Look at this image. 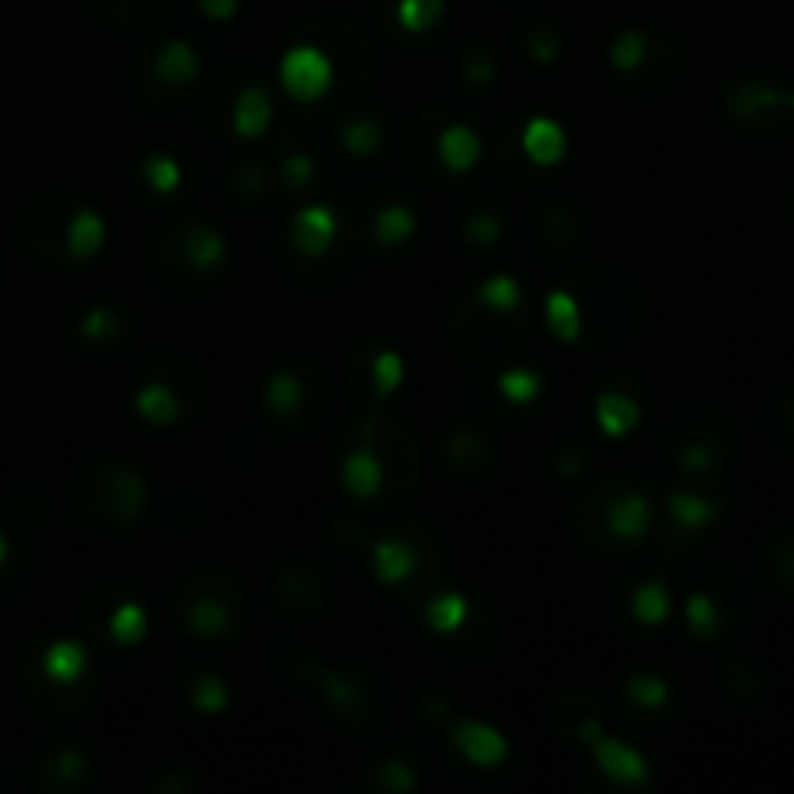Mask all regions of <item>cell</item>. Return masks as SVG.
I'll return each instance as SVG.
<instances>
[{"label": "cell", "mask_w": 794, "mask_h": 794, "mask_svg": "<svg viewBox=\"0 0 794 794\" xmlns=\"http://www.w3.org/2000/svg\"><path fill=\"white\" fill-rule=\"evenodd\" d=\"M581 311V337L589 345H620L639 322V295L612 267H586L574 275Z\"/></svg>", "instance_id": "cell-1"}, {"label": "cell", "mask_w": 794, "mask_h": 794, "mask_svg": "<svg viewBox=\"0 0 794 794\" xmlns=\"http://www.w3.org/2000/svg\"><path fill=\"white\" fill-rule=\"evenodd\" d=\"M350 445H369L372 453L384 465V484L395 492V500H408L415 492L419 481V445L415 434L400 423V419H388L380 411H369L361 423H353L350 431L342 434V450Z\"/></svg>", "instance_id": "cell-2"}, {"label": "cell", "mask_w": 794, "mask_h": 794, "mask_svg": "<svg viewBox=\"0 0 794 794\" xmlns=\"http://www.w3.org/2000/svg\"><path fill=\"white\" fill-rule=\"evenodd\" d=\"M453 342H458L461 353L481 364L512 361L523 342V322L516 326L508 311H492L477 295H469L453 314Z\"/></svg>", "instance_id": "cell-3"}, {"label": "cell", "mask_w": 794, "mask_h": 794, "mask_svg": "<svg viewBox=\"0 0 794 794\" xmlns=\"http://www.w3.org/2000/svg\"><path fill=\"white\" fill-rule=\"evenodd\" d=\"M298 678L318 686V694L326 698V706L337 713L350 728H369L372 713H376V702H372V690L361 683L350 670H330V667H314V663H298Z\"/></svg>", "instance_id": "cell-4"}, {"label": "cell", "mask_w": 794, "mask_h": 794, "mask_svg": "<svg viewBox=\"0 0 794 794\" xmlns=\"http://www.w3.org/2000/svg\"><path fill=\"white\" fill-rule=\"evenodd\" d=\"M75 214L67 198H39L23 209L20 217V245L28 248L31 256L47 264L62 261V248H67V222Z\"/></svg>", "instance_id": "cell-5"}, {"label": "cell", "mask_w": 794, "mask_h": 794, "mask_svg": "<svg viewBox=\"0 0 794 794\" xmlns=\"http://www.w3.org/2000/svg\"><path fill=\"white\" fill-rule=\"evenodd\" d=\"M89 512H105L120 523H133L140 520L144 504H148V484L136 469L128 465H105L97 469V477L89 481Z\"/></svg>", "instance_id": "cell-6"}, {"label": "cell", "mask_w": 794, "mask_h": 794, "mask_svg": "<svg viewBox=\"0 0 794 794\" xmlns=\"http://www.w3.org/2000/svg\"><path fill=\"white\" fill-rule=\"evenodd\" d=\"M280 78L291 97H298V101H314V97H322L330 89L334 62H330L318 47H295V51H287V59H283Z\"/></svg>", "instance_id": "cell-7"}, {"label": "cell", "mask_w": 794, "mask_h": 794, "mask_svg": "<svg viewBox=\"0 0 794 794\" xmlns=\"http://www.w3.org/2000/svg\"><path fill=\"white\" fill-rule=\"evenodd\" d=\"M164 248H171L175 261H183V267H190L194 275H209L225 261V237L209 225H183L164 241Z\"/></svg>", "instance_id": "cell-8"}, {"label": "cell", "mask_w": 794, "mask_h": 794, "mask_svg": "<svg viewBox=\"0 0 794 794\" xmlns=\"http://www.w3.org/2000/svg\"><path fill=\"white\" fill-rule=\"evenodd\" d=\"M647 523H651V500H647L644 492L617 484V492H612L609 504H605V528H609L612 539L636 542L639 535L647 531Z\"/></svg>", "instance_id": "cell-9"}, {"label": "cell", "mask_w": 794, "mask_h": 794, "mask_svg": "<svg viewBox=\"0 0 794 794\" xmlns=\"http://www.w3.org/2000/svg\"><path fill=\"white\" fill-rule=\"evenodd\" d=\"M453 748L477 767H497L508 756V741L492 725H481V721H458L453 725Z\"/></svg>", "instance_id": "cell-10"}, {"label": "cell", "mask_w": 794, "mask_h": 794, "mask_svg": "<svg viewBox=\"0 0 794 794\" xmlns=\"http://www.w3.org/2000/svg\"><path fill=\"white\" fill-rule=\"evenodd\" d=\"M594 756H597V764H601V772L609 775L612 783H620V787H644L647 783V759L639 756L636 748H628L624 741L597 736Z\"/></svg>", "instance_id": "cell-11"}, {"label": "cell", "mask_w": 794, "mask_h": 794, "mask_svg": "<svg viewBox=\"0 0 794 794\" xmlns=\"http://www.w3.org/2000/svg\"><path fill=\"white\" fill-rule=\"evenodd\" d=\"M275 597L287 612H318L326 605V581L314 570L291 566L275 578Z\"/></svg>", "instance_id": "cell-12"}, {"label": "cell", "mask_w": 794, "mask_h": 794, "mask_svg": "<svg viewBox=\"0 0 794 794\" xmlns=\"http://www.w3.org/2000/svg\"><path fill=\"white\" fill-rule=\"evenodd\" d=\"M75 686L78 683H55V678H47L43 667L23 670V690L31 694V702H36L39 709L51 713V717H70V713L86 706V694H78Z\"/></svg>", "instance_id": "cell-13"}, {"label": "cell", "mask_w": 794, "mask_h": 794, "mask_svg": "<svg viewBox=\"0 0 794 794\" xmlns=\"http://www.w3.org/2000/svg\"><path fill=\"white\" fill-rule=\"evenodd\" d=\"M342 484L356 500L376 497V492L384 489V465H380V458L369 445H350V450H342Z\"/></svg>", "instance_id": "cell-14"}, {"label": "cell", "mask_w": 794, "mask_h": 794, "mask_svg": "<svg viewBox=\"0 0 794 794\" xmlns=\"http://www.w3.org/2000/svg\"><path fill=\"white\" fill-rule=\"evenodd\" d=\"M334 233H337V217L330 214L326 206H311L295 217L291 225V241H295L298 253L306 256H322L330 245H334Z\"/></svg>", "instance_id": "cell-15"}, {"label": "cell", "mask_w": 794, "mask_h": 794, "mask_svg": "<svg viewBox=\"0 0 794 794\" xmlns=\"http://www.w3.org/2000/svg\"><path fill=\"white\" fill-rule=\"evenodd\" d=\"M419 566V555L408 539H380L372 542V570L384 586H400L415 574Z\"/></svg>", "instance_id": "cell-16"}, {"label": "cell", "mask_w": 794, "mask_h": 794, "mask_svg": "<svg viewBox=\"0 0 794 794\" xmlns=\"http://www.w3.org/2000/svg\"><path fill=\"white\" fill-rule=\"evenodd\" d=\"M303 403H306V384L295 369H280L264 384V408L272 411L280 423H291V419L303 411Z\"/></svg>", "instance_id": "cell-17"}, {"label": "cell", "mask_w": 794, "mask_h": 794, "mask_svg": "<svg viewBox=\"0 0 794 794\" xmlns=\"http://www.w3.org/2000/svg\"><path fill=\"white\" fill-rule=\"evenodd\" d=\"M775 109H794V97L780 94V89H772V86H759V82L733 89V97H728V112H733L736 120H759Z\"/></svg>", "instance_id": "cell-18"}, {"label": "cell", "mask_w": 794, "mask_h": 794, "mask_svg": "<svg viewBox=\"0 0 794 794\" xmlns=\"http://www.w3.org/2000/svg\"><path fill=\"white\" fill-rule=\"evenodd\" d=\"M445 461H450V469H458V473H484V469L492 465V445L477 431H469V427H458V431L445 439Z\"/></svg>", "instance_id": "cell-19"}, {"label": "cell", "mask_w": 794, "mask_h": 794, "mask_svg": "<svg viewBox=\"0 0 794 794\" xmlns=\"http://www.w3.org/2000/svg\"><path fill=\"white\" fill-rule=\"evenodd\" d=\"M439 156H442V164L450 167V171H473L477 167V159H481V136L473 133V128H465V125H450L445 133L439 136Z\"/></svg>", "instance_id": "cell-20"}, {"label": "cell", "mask_w": 794, "mask_h": 794, "mask_svg": "<svg viewBox=\"0 0 794 794\" xmlns=\"http://www.w3.org/2000/svg\"><path fill=\"white\" fill-rule=\"evenodd\" d=\"M523 151H528V159H531V164H539V167L558 164V159H562V151H566L562 128H558L550 117H535L531 125L523 128Z\"/></svg>", "instance_id": "cell-21"}, {"label": "cell", "mask_w": 794, "mask_h": 794, "mask_svg": "<svg viewBox=\"0 0 794 794\" xmlns=\"http://www.w3.org/2000/svg\"><path fill=\"white\" fill-rule=\"evenodd\" d=\"M105 245V222L97 209H75L67 222V256L70 261H86Z\"/></svg>", "instance_id": "cell-22"}, {"label": "cell", "mask_w": 794, "mask_h": 794, "mask_svg": "<svg viewBox=\"0 0 794 794\" xmlns=\"http://www.w3.org/2000/svg\"><path fill=\"white\" fill-rule=\"evenodd\" d=\"M267 125H272V101H267L261 86H248L237 97V105H233V128L241 136H248V140H256V136H264Z\"/></svg>", "instance_id": "cell-23"}, {"label": "cell", "mask_w": 794, "mask_h": 794, "mask_svg": "<svg viewBox=\"0 0 794 794\" xmlns=\"http://www.w3.org/2000/svg\"><path fill=\"white\" fill-rule=\"evenodd\" d=\"M151 70H156V78L164 86H190L194 78H198L202 62H198V55H194L186 43H167L164 51L156 55Z\"/></svg>", "instance_id": "cell-24"}, {"label": "cell", "mask_w": 794, "mask_h": 794, "mask_svg": "<svg viewBox=\"0 0 794 794\" xmlns=\"http://www.w3.org/2000/svg\"><path fill=\"white\" fill-rule=\"evenodd\" d=\"M617 484L620 481H601V484H594L586 497H581V508H578L581 531H586V539L594 542V547H605V542H609V528H605V504H609V497L617 492Z\"/></svg>", "instance_id": "cell-25"}, {"label": "cell", "mask_w": 794, "mask_h": 794, "mask_svg": "<svg viewBox=\"0 0 794 794\" xmlns=\"http://www.w3.org/2000/svg\"><path fill=\"white\" fill-rule=\"evenodd\" d=\"M183 408L186 403L178 400L175 388H167V384H144L140 395H136V411L156 427H171L175 419L183 415Z\"/></svg>", "instance_id": "cell-26"}, {"label": "cell", "mask_w": 794, "mask_h": 794, "mask_svg": "<svg viewBox=\"0 0 794 794\" xmlns=\"http://www.w3.org/2000/svg\"><path fill=\"white\" fill-rule=\"evenodd\" d=\"M597 423H601L605 434L620 439V434L636 431V423H639V403L631 400V395L605 392L601 400H597Z\"/></svg>", "instance_id": "cell-27"}, {"label": "cell", "mask_w": 794, "mask_h": 794, "mask_svg": "<svg viewBox=\"0 0 794 794\" xmlns=\"http://www.w3.org/2000/svg\"><path fill=\"white\" fill-rule=\"evenodd\" d=\"M86 663H89V655H86V647L82 644H55V647H47V655H43V675L47 678H55V683H78V678L86 675Z\"/></svg>", "instance_id": "cell-28"}, {"label": "cell", "mask_w": 794, "mask_h": 794, "mask_svg": "<svg viewBox=\"0 0 794 794\" xmlns=\"http://www.w3.org/2000/svg\"><path fill=\"white\" fill-rule=\"evenodd\" d=\"M535 237H539L542 245L550 248V253H562V248H570L574 237H578V217H574V209H570V206H550V209H542Z\"/></svg>", "instance_id": "cell-29"}, {"label": "cell", "mask_w": 794, "mask_h": 794, "mask_svg": "<svg viewBox=\"0 0 794 794\" xmlns=\"http://www.w3.org/2000/svg\"><path fill=\"white\" fill-rule=\"evenodd\" d=\"M86 775V756L78 748H62L55 752L51 759H43V767H39V787H78Z\"/></svg>", "instance_id": "cell-30"}, {"label": "cell", "mask_w": 794, "mask_h": 794, "mask_svg": "<svg viewBox=\"0 0 794 794\" xmlns=\"http://www.w3.org/2000/svg\"><path fill=\"white\" fill-rule=\"evenodd\" d=\"M547 322L562 342H578L581 337V311L574 291H550L547 298Z\"/></svg>", "instance_id": "cell-31"}, {"label": "cell", "mask_w": 794, "mask_h": 794, "mask_svg": "<svg viewBox=\"0 0 794 794\" xmlns=\"http://www.w3.org/2000/svg\"><path fill=\"white\" fill-rule=\"evenodd\" d=\"M670 520L686 531L709 528V523L717 520V504H709L706 497H694V492H675V497H670Z\"/></svg>", "instance_id": "cell-32"}, {"label": "cell", "mask_w": 794, "mask_h": 794, "mask_svg": "<svg viewBox=\"0 0 794 794\" xmlns=\"http://www.w3.org/2000/svg\"><path fill=\"white\" fill-rule=\"evenodd\" d=\"M415 233V214H411L408 206H384L376 214V222H372V237L380 241V245H403V241Z\"/></svg>", "instance_id": "cell-33"}, {"label": "cell", "mask_w": 794, "mask_h": 794, "mask_svg": "<svg viewBox=\"0 0 794 794\" xmlns=\"http://www.w3.org/2000/svg\"><path fill=\"white\" fill-rule=\"evenodd\" d=\"M465 617H469V605H465V597L461 594H439L423 612V620L431 624L434 631H442V636L458 631L461 624H465Z\"/></svg>", "instance_id": "cell-34"}, {"label": "cell", "mask_w": 794, "mask_h": 794, "mask_svg": "<svg viewBox=\"0 0 794 794\" xmlns=\"http://www.w3.org/2000/svg\"><path fill=\"white\" fill-rule=\"evenodd\" d=\"M342 144L353 151V156H372V151L384 144V133H380L376 117H356L350 125H342Z\"/></svg>", "instance_id": "cell-35"}, {"label": "cell", "mask_w": 794, "mask_h": 794, "mask_svg": "<svg viewBox=\"0 0 794 794\" xmlns=\"http://www.w3.org/2000/svg\"><path fill=\"white\" fill-rule=\"evenodd\" d=\"M667 609H670V597L659 581H647V586H639L636 597H631V617L644 620V624L667 620Z\"/></svg>", "instance_id": "cell-36"}, {"label": "cell", "mask_w": 794, "mask_h": 794, "mask_svg": "<svg viewBox=\"0 0 794 794\" xmlns=\"http://www.w3.org/2000/svg\"><path fill=\"white\" fill-rule=\"evenodd\" d=\"M477 298H481L484 306H492V311H520V283L512 280V275H492L489 283H481V291H477Z\"/></svg>", "instance_id": "cell-37"}, {"label": "cell", "mask_w": 794, "mask_h": 794, "mask_svg": "<svg viewBox=\"0 0 794 794\" xmlns=\"http://www.w3.org/2000/svg\"><path fill=\"white\" fill-rule=\"evenodd\" d=\"M647 36L644 31H624V36L612 43V51H609V62L617 70H624V75H631V70H639L647 62Z\"/></svg>", "instance_id": "cell-38"}, {"label": "cell", "mask_w": 794, "mask_h": 794, "mask_svg": "<svg viewBox=\"0 0 794 794\" xmlns=\"http://www.w3.org/2000/svg\"><path fill=\"white\" fill-rule=\"evenodd\" d=\"M369 372H372V395L376 400H384V395H392L395 388H400V380H403V361L395 353H376L369 361Z\"/></svg>", "instance_id": "cell-39"}, {"label": "cell", "mask_w": 794, "mask_h": 794, "mask_svg": "<svg viewBox=\"0 0 794 794\" xmlns=\"http://www.w3.org/2000/svg\"><path fill=\"white\" fill-rule=\"evenodd\" d=\"M628 702L639 709H663L670 702V686L659 675H636L628 683Z\"/></svg>", "instance_id": "cell-40"}, {"label": "cell", "mask_w": 794, "mask_h": 794, "mask_svg": "<svg viewBox=\"0 0 794 794\" xmlns=\"http://www.w3.org/2000/svg\"><path fill=\"white\" fill-rule=\"evenodd\" d=\"M109 631L120 639V644H140L144 631H148V612L140 609V605H120V609H112V620H109Z\"/></svg>", "instance_id": "cell-41"}, {"label": "cell", "mask_w": 794, "mask_h": 794, "mask_svg": "<svg viewBox=\"0 0 794 794\" xmlns=\"http://www.w3.org/2000/svg\"><path fill=\"white\" fill-rule=\"evenodd\" d=\"M395 12L408 31H427L442 20V0H400Z\"/></svg>", "instance_id": "cell-42"}, {"label": "cell", "mask_w": 794, "mask_h": 794, "mask_svg": "<svg viewBox=\"0 0 794 794\" xmlns=\"http://www.w3.org/2000/svg\"><path fill=\"white\" fill-rule=\"evenodd\" d=\"M497 384H500V392H504L512 403H531L535 395L542 392V376H539V372H531V369H512V372H504V376H500Z\"/></svg>", "instance_id": "cell-43"}, {"label": "cell", "mask_w": 794, "mask_h": 794, "mask_svg": "<svg viewBox=\"0 0 794 794\" xmlns=\"http://www.w3.org/2000/svg\"><path fill=\"white\" fill-rule=\"evenodd\" d=\"M190 702L198 706L202 713H217L225 709V702H229V690L222 686V678L217 675H194L190 683Z\"/></svg>", "instance_id": "cell-44"}, {"label": "cell", "mask_w": 794, "mask_h": 794, "mask_svg": "<svg viewBox=\"0 0 794 794\" xmlns=\"http://www.w3.org/2000/svg\"><path fill=\"white\" fill-rule=\"evenodd\" d=\"M372 783H376L380 791H388V794H408L411 787H415V772H411L403 759H384V764L372 772Z\"/></svg>", "instance_id": "cell-45"}, {"label": "cell", "mask_w": 794, "mask_h": 794, "mask_svg": "<svg viewBox=\"0 0 794 794\" xmlns=\"http://www.w3.org/2000/svg\"><path fill=\"white\" fill-rule=\"evenodd\" d=\"M686 620H690V631H694V636H698V639H709L713 631H717L721 612H717V605H713L706 594H694L690 601H686Z\"/></svg>", "instance_id": "cell-46"}, {"label": "cell", "mask_w": 794, "mask_h": 794, "mask_svg": "<svg viewBox=\"0 0 794 794\" xmlns=\"http://www.w3.org/2000/svg\"><path fill=\"white\" fill-rule=\"evenodd\" d=\"M594 713V702L589 698H581V694H566L562 702H555V725H558V733H566V736H574V728L581 725V721Z\"/></svg>", "instance_id": "cell-47"}, {"label": "cell", "mask_w": 794, "mask_h": 794, "mask_svg": "<svg viewBox=\"0 0 794 794\" xmlns=\"http://www.w3.org/2000/svg\"><path fill=\"white\" fill-rule=\"evenodd\" d=\"M120 326H125V318H120L117 311L97 306V311H89L82 318V337H89V342H109V337L120 334Z\"/></svg>", "instance_id": "cell-48"}, {"label": "cell", "mask_w": 794, "mask_h": 794, "mask_svg": "<svg viewBox=\"0 0 794 794\" xmlns=\"http://www.w3.org/2000/svg\"><path fill=\"white\" fill-rule=\"evenodd\" d=\"M144 178H148V183L156 186L159 194H171L175 186L183 183V171H178L175 159H167V156H151V159H144Z\"/></svg>", "instance_id": "cell-49"}, {"label": "cell", "mask_w": 794, "mask_h": 794, "mask_svg": "<svg viewBox=\"0 0 794 794\" xmlns=\"http://www.w3.org/2000/svg\"><path fill=\"white\" fill-rule=\"evenodd\" d=\"M717 458L721 453L713 450V445H706V442H694V445H686L683 453H678V469H683V473H709L713 465H717Z\"/></svg>", "instance_id": "cell-50"}, {"label": "cell", "mask_w": 794, "mask_h": 794, "mask_svg": "<svg viewBox=\"0 0 794 794\" xmlns=\"http://www.w3.org/2000/svg\"><path fill=\"white\" fill-rule=\"evenodd\" d=\"M465 237L473 241V245H497V241H500V222L481 209V214H473L465 222Z\"/></svg>", "instance_id": "cell-51"}, {"label": "cell", "mask_w": 794, "mask_h": 794, "mask_svg": "<svg viewBox=\"0 0 794 794\" xmlns=\"http://www.w3.org/2000/svg\"><path fill=\"white\" fill-rule=\"evenodd\" d=\"M492 75H497V67H492V55L481 51V47H473V51L465 55V82L469 86H489Z\"/></svg>", "instance_id": "cell-52"}, {"label": "cell", "mask_w": 794, "mask_h": 794, "mask_svg": "<svg viewBox=\"0 0 794 794\" xmlns=\"http://www.w3.org/2000/svg\"><path fill=\"white\" fill-rule=\"evenodd\" d=\"M311 175H314L311 156H287V159H283V167H280V183L287 186V190H298V186H306V183H311Z\"/></svg>", "instance_id": "cell-53"}, {"label": "cell", "mask_w": 794, "mask_h": 794, "mask_svg": "<svg viewBox=\"0 0 794 794\" xmlns=\"http://www.w3.org/2000/svg\"><path fill=\"white\" fill-rule=\"evenodd\" d=\"M558 43H562V39H558L555 28H535L531 36H528V51H531L539 62H550V59H555V55H558Z\"/></svg>", "instance_id": "cell-54"}, {"label": "cell", "mask_w": 794, "mask_h": 794, "mask_svg": "<svg viewBox=\"0 0 794 794\" xmlns=\"http://www.w3.org/2000/svg\"><path fill=\"white\" fill-rule=\"evenodd\" d=\"M237 186L245 194H264L267 186H272V175H267L264 167H256V164H241L237 167Z\"/></svg>", "instance_id": "cell-55"}, {"label": "cell", "mask_w": 794, "mask_h": 794, "mask_svg": "<svg viewBox=\"0 0 794 794\" xmlns=\"http://www.w3.org/2000/svg\"><path fill=\"white\" fill-rule=\"evenodd\" d=\"M198 4L209 20H229V16L237 12V0H198Z\"/></svg>", "instance_id": "cell-56"}, {"label": "cell", "mask_w": 794, "mask_h": 794, "mask_svg": "<svg viewBox=\"0 0 794 794\" xmlns=\"http://www.w3.org/2000/svg\"><path fill=\"white\" fill-rule=\"evenodd\" d=\"M578 469H581L578 450H566V458H562V473H578Z\"/></svg>", "instance_id": "cell-57"}, {"label": "cell", "mask_w": 794, "mask_h": 794, "mask_svg": "<svg viewBox=\"0 0 794 794\" xmlns=\"http://www.w3.org/2000/svg\"><path fill=\"white\" fill-rule=\"evenodd\" d=\"M783 578H791L794 581V547H783Z\"/></svg>", "instance_id": "cell-58"}, {"label": "cell", "mask_w": 794, "mask_h": 794, "mask_svg": "<svg viewBox=\"0 0 794 794\" xmlns=\"http://www.w3.org/2000/svg\"><path fill=\"white\" fill-rule=\"evenodd\" d=\"M4 555H8V547H4V535H0V562H4Z\"/></svg>", "instance_id": "cell-59"}]
</instances>
